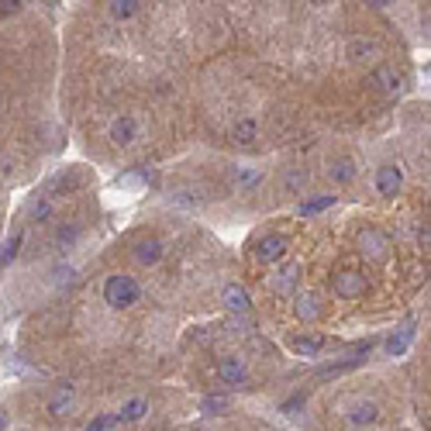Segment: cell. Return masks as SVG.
<instances>
[{"label":"cell","mask_w":431,"mask_h":431,"mask_svg":"<svg viewBox=\"0 0 431 431\" xmlns=\"http://www.w3.org/2000/svg\"><path fill=\"white\" fill-rule=\"evenodd\" d=\"M138 297H142V290H138V283H135L131 276L111 273L107 279H104V300H107L114 311H128V307H135V304H138Z\"/></svg>","instance_id":"1"},{"label":"cell","mask_w":431,"mask_h":431,"mask_svg":"<svg viewBox=\"0 0 431 431\" xmlns=\"http://www.w3.org/2000/svg\"><path fill=\"white\" fill-rule=\"evenodd\" d=\"M400 187H404V169L397 162H387V166L376 169V194L380 197L390 200V197L400 194Z\"/></svg>","instance_id":"2"},{"label":"cell","mask_w":431,"mask_h":431,"mask_svg":"<svg viewBox=\"0 0 431 431\" xmlns=\"http://www.w3.org/2000/svg\"><path fill=\"white\" fill-rule=\"evenodd\" d=\"M359 248H362V256L366 259H387V248H390V238L383 235V232H376V228H366V232H359Z\"/></svg>","instance_id":"3"},{"label":"cell","mask_w":431,"mask_h":431,"mask_svg":"<svg viewBox=\"0 0 431 431\" xmlns=\"http://www.w3.org/2000/svg\"><path fill=\"white\" fill-rule=\"evenodd\" d=\"M218 380L228 383V387H241V383L248 380V366H245L238 355H225V359L218 362Z\"/></svg>","instance_id":"4"},{"label":"cell","mask_w":431,"mask_h":431,"mask_svg":"<svg viewBox=\"0 0 431 431\" xmlns=\"http://www.w3.org/2000/svg\"><path fill=\"white\" fill-rule=\"evenodd\" d=\"M286 256V235H266L259 238V245H256V259L259 263H279Z\"/></svg>","instance_id":"5"},{"label":"cell","mask_w":431,"mask_h":431,"mask_svg":"<svg viewBox=\"0 0 431 431\" xmlns=\"http://www.w3.org/2000/svg\"><path fill=\"white\" fill-rule=\"evenodd\" d=\"M345 418H349L352 428H369V425L380 421V407H376L373 400H359V404H352V407L345 411Z\"/></svg>","instance_id":"6"},{"label":"cell","mask_w":431,"mask_h":431,"mask_svg":"<svg viewBox=\"0 0 431 431\" xmlns=\"http://www.w3.org/2000/svg\"><path fill=\"white\" fill-rule=\"evenodd\" d=\"M297 279H300V266L297 263H286V266H279L273 276V290L279 297H293V290H297Z\"/></svg>","instance_id":"7"},{"label":"cell","mask_w":431,"mask_h":431,"mask_svg":"<svg viewBox=\"0 0 431 431\" xmlns=\"http://www.w3.org/2000/svg\"><path fill=\"white\" fill-rule=\"evenodd\" d=\"M221 304H225L228 311H235V314L252 311V297H248V290H245V286H238V283H228V286L221 290Z\"/></svg>","instance_id":"8"},{"label":"cell","mask_w":431,"mask_h":431,"mask_svg":"<svg viewBox=\"0 0 431 431\" xmlns=\"http://www.w3.org/2000/svg\"><path fill=\"white\" fill-rule=\"evenodd\" d=\"M135 138H138V121L131 118V114L114 118V124H111V142L114 145H131Z\"/></svg>","instance_id":"9"},{"label":"cell","mask_w":431,"mask_h":431,"mask_svg":"<svg viewBox=\"0 0 431 431\" xmlns=\"http://www.w3.org/2000/svg\"><path fill=\"white\" fill-rule=\"evenodd\" d=\"M411 342H414V324H407V328L393 331L390 338L383 342V352H387V359H400V355L411 349Z\"/></svg>","instance_id":"10"},{"label":"cell","mask_w":431,"mask_h":431,"mask_svg":"<svg viewBox=\"0 0 431 431\" xmlns=\"http://www.w3.org/2000/svg\"><path fill=\"white\" fill-rule=\"evenodd\" d=\"M293 314H297L304 324H314V321L321 317V297H317V293H297Z\"/></svg>","instance_id":"11"},{"label":"cell","mask_w":431,"mask_h":431,"mask_svg":"<svg viewBox=\"0 0 431 431\" xmlns=\"http://www.w3.org/2000/svg\"><path fill=\"white\" fill-rule=\"evenodd\" d=\"M145 414H149V400H145V397H131V400H124V404H121L118 421L121 425H138Z\"/></svg>","instance_id":"12"},{"label":"cell","mask_w":431,"mask_h":431,"mask_svg":"<svg viewBox=\"0 0 431 431\" xmlns=\"http://www.w3.org/2000/svg\"><path fill=\"white\" fill-rule=\"evenodd\" d=\"M135 259H138L142 266H156L159 259H162V241H159V238H142V241L135 245Z\"/></svg>","instance_id":"13"},{"label":"cell","mask_w":431,"mask_h":431,"mask_svg":"<svg viewBox=\"0 0 431 431\" xmlns=\"http://www.w3.org/2000/svg\"><path fill=\"white\" fill-rule=\"evenodd\" d=\"M228 407H232V400H228L225 393H207V397H200V414H204V418H221V414H228Z\"/></svg>","instance_id":"14"},{"label":"cell","mask_w":431,"mask_h":431,"mask_svg":"<svg viewBox=\"0 0 431 431\" xmlns=\"http://www.w3.org/2000/svg\"><path fill=\"white\" fill-rule=\"evenodd\" d=\"M335 290H338V297H359L366 290V279L359 273H338L335 276Z\"/></svg>","instance_id":"15"},{"label":"cell","mask_w":431,"mask_h":431,"mask_svg":"<svg viewBox=\"0 0 431 431\" xmlns=\"http://www.w3.org/2000/svg\"><path fill=\"white\" fill-rule=\"evenodd\" d=\"M149 173L145 169H128V173H121L114 176V190H142V187H149Z\"/></svg>","instance_id":"16"},{"label":"cell","mask_w":431,"mask_h":431,"mask_svg":"<svg viewBox=\"0 0 431 431\" xmlns=\"http://www.w3.org/2000/svg\"><path fill=\"white\" fill-rule=\"evenodd\" d=\"M232 180L238 183V190H241V194H248V190H256V187L263 183V169H245V166H232Z\"/></svg>","instance_id":"17"},{"label":"cell","mask_w":431,"mask_h":431,"mask_svg":"<svg viewBox=\"0 0 431 431\" xmlns=\"http://www.w3.org/2000/svg\"><path fill=\"white\" fill-rule=\"evenodd\" d=\"M290 349H293L297 355L314 359V355H321V349H324V338H321V335H300V338L290 342Z\"/></svg>","instance_id":"18"},{"label":"cell","mask_w":431,"mask_h":431,"mask_svg":"<svg viewBox=\"0 0 431 431\" xmlns=\"http://www.w3.org/2000/svg\"><path fill=\"white\" fill-rule=\"evenodd\" d=\"M232 138H235L238 145H252V142L259 138V124H256V118L235 121V128H232Z\"/></svg>","instance_id":"19"},{"label":"cell","mask_w":431,"mask_h":431,"mask_svg":"<svg viewBox=\"0 0 431 431\" xmlns=\"http://www.w3.org/2000/svg\"><path fill=\"white\" fill-rule=\"evenodd\" d=\"M345 55L352 59V62H366V59H373L376 55V41L369 39H352L345 45Z\"/></svg>","instance_id":"20"},{"label":"cell","mask_w":431,"mask_h":431,"mask_svg":"<svg viewBox=\"0 0 431 431\" xmlns=\"http://www.w3.org/2000/svg\"><path fill=\"white\" fill-rule=\"evenodd\" d=\"M69 407H73V387H69V383H62L59 390L52 393V400H48V414H55V418H59V414H66Z\"/></svg>","instance_id":"21"},{"label":"cell","mask_w":431,"mask_h":431,"mask_svg":"<svg viewBox=\"0 0 431 431\" xmlns=\"http://www.w3.org/2000/svg\"><path fill=\"white\" fill-rule=\"evenodd\" d=\"M335 200H338L335 194H328V197H314V200H304V204L297 207V214H300V218H314V214H324L328 207H335Z\"/></svg>","instance_id":"22"},{"label":"cell","mask_w":431,"mask_h":431,"mask_svg":"<svg viewBox=\"0 0 431 431\" xmlns=\"http://www.w3.org/2000/svg\"><path fill=\"white\" fill-rule=\"evenodd\" d=\"M107 11H111V18H114V21H131V18L142 11V0H111V7H107Z\"/></svg>","instance_id":"23"},{"label":"cell","mask_w":431,"mask_h":431,"mask_svg":"<svg viewBox=\"0 0 431 431\" xmlns=\"http://www.w3.org/2000/svg\"><path fill=\"white\" fill-rule=\"evenodd\" d=\"M328 176H331L335 183H352V180H355V166H352V159H338V162H331Z\"/></svg>","instance_id":"24"},{"label":"cell","mask_w":431,"mask_h":431,"mask_svg":"<svg viewBox=\"0 0 431 431\" xmlns=\"http://www.w3.org/2000/svg\"><path fill=\"white\" fill-rule=\"evenodd\" d=\"M21 241H25V235H21V232H14V235L7 238V245H4V252H0V273H4V270H7L14 259H18V252H21Z\"/></svg>","instance_id":"25"},{"label":"cell","mask_w":431,"mask_h":431,"mask_svg":"<svg viewBox=\"0 0 431 431\" xmlns=\"http://www.w3.org/2000/svg\"><path fill=\"white\" fill-rule=\"evenodd\" d=\"M376 83H380L387 93H397V90H400V77H397L393 69H387V66H380V69H376Z\"/></svg>","instance_id":"26"},{"label":"cell","mask_w":431,"mask_h":431,"mask_svg":"<svg viewBox=\"0 0 431 431\" xmlns=\"http://www.w3.org/2000/svg\"><path fill=\"white\" fill-rule=\"evenodd\" d=\"M114 425H121L118 414H97L93 421H86L83 431H114Z\"/></svg>","instance_id":"27"},{"label":"cell","mask_w":431,"mask_h":431,"mask_svg":"<svg viewBox=\"0 0 431 431\" xmlns=\"http://www.w3.org/2000/svg\"><path fill=\"white\" fill-rule=\"evenodd\" d=\"M52 276H55V286H69V283H77V270H73V266H55Z\"/></svg>","instance_id":"28"},{"label":"cell","mask_w":431,"mask_h":431,"mask_svg":"<svg viewBox=\"0 0 431 431\" xmlns=\"http://www.w3.org/2000/svg\"><path fill=\"white\" fill-rule=\"evenodd\" d=\"M77 238H79V228H59V235H55V245L66 252V248H69Z\"/></svg>","instance_id":"29"},{"label":"cell","mask_w":431,"mask_h":431,"mask_svg":"<svg viewBox=\"0 0 431 431\" xmlns=\"http://www.w3.org/2000/svg\"><path fill=\"white\" fill-rule=\"evenodd\" d=\"M32 218H35V221H48V218H52V204H48V200H39V204L32 207Z\"/></svg>","instance_id":"30"},{"label":"cell","mask_w":431,"mask_h":431,"mask_svg":"<svg viewBox=\"0 0 431 431\" xmlns=\"http://www.w3.org/2000/svg\"><path fill=\"white\" fill-rule=\"evenodd\" d=\"M283 183H286V190H293V194H297V190L304 187V173H300V169H293V173H286V180H283Z\"/></svg>","instance_id":"31"},{"label":"cell","mask_w":431,"mask_h":431,"mask_svg":"<svg viewBox=\"0 0 431 431\" xmlns=\"http://www.w3.org/2000/svg\"><path fill=\"white\" fill-rule=\"evenodd\" d=\"M304 407V393H297V397H290L286 404H283V414H297Z\"/></svg>","instance_id":"32"},{"label":"cell","mask_w":431,"mask_h":431,"mask_svg":"<svg viewBox=\"0 0 431 431\" xmlns=\"http://www.w3.org/2000/svg\"><path fill=\"white\" fill-rule=\"evenodd\" d=\"M21 11V0H4L0 4V14H18Z\"/></svg>","instance_id":"33"},{"label":"cell","mask_w":431,"mask_h":431,"mask_svg":"<svg viewBox=\"0 0 431 431\" xmlns=\"http://www.w3.org/2000/svg\"><path fill=\"white\" fill-rule=\"evenodd\" d=\"M7 425H11V418H7V414H4V411H0V431L7 428Z\"/></svg>","instance_id":"34"},{"label":"cell","mask_w":431,"mask_h":431,"mask_svg":"<svg viewBox=\"0 0 431 431\" xmlns=\"http://www.w3.org/2000/svg\"><path fill=\"white\" fill-rule=\"evenodd\" d=\"M373 4H376V7H390L393 0H373Z\"/></svg>","instance_id":"35"},{"label":"cell","mask_w":431,"mask_h":431,"mask_svg":"<svg viewBox=\"0 0 431 431\" xmlns=\"http://www.w3.org/2000/svg\"><path fill=\"white\" fill-rule=\"evenodd\" d=\"M52 4H55V0H52Z\"/></svg>","instance_id":"36"}]
</instances>
